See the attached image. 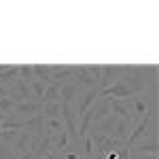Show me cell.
Returning <instances> with one entry per match:
<instances>
[{
    "label": "cell",
    "instance_id": "23",
    "mask_svg": "<svg viewBox=\"0 0 159 159\" xmlns=\"http://www.w3.org/2000/svg\"><path fill=\"white\" fill-rule=\"evenodd\" d=\"M91 159H104V155H91Z\"/></svg>",
    "mask_w": 159,
    "mask_h": 159
},
{
    "label": "cell",
    "instance_id": "7",
    "mask_svg": "<svg viewBox=\"0 0 159 159\" xmlns=\"http://www.w3.org/2000/svg\"><path fill=\"white\" fill-rule=\"evenodd\" d=\"M85 89H81V87L76 85V83H64L60 89V100L61 102H68V104H76V100L81 98V93H83Z\"/></svg>",
    "mask_w": 159,
    "mask_h": 159
},
{
    "label": "cell",
    "instance_id": "10",
    "mask_svg": "<svg viewBox=\"0 0 159 159\" xmlns=\"http://www.w3.org/2000/svg\"><path fill=\"white\" fill-rule=\"evenodd\" d=\"M110 102V112L117 119L129 121V100H108Z\"/></svg>",
    "mask_w": 159,
    "mask_h": 159
},
{
    "label": "cell",
    "instance_id": "2",
    "mask_svg": "<svg viewBox=\"0 0 159 159\" xmlns=\"http://www.w3.org/2000/svg\"><path fill=\"white\" fill-rule=\"evenodd\" d=\"M123 76V66H102L100 70V81H98V89H108L110 85H115L119 79Z\"/></svg>",
    "mask_w": 159,
    "mask_h": 159
},
{
    "label": "cell",
    "instance_id": "9",
    "mask_svg": "<svg viewBox=\"0 0 159 159\" xmlns=\"http://www.w3.org/2000/svg\"><path fill=\"white\" fill-rule=\"evenodd\" d=\"M134 155H159V140H142L134 148H129Z\"/></svg>",
    "mask_w": 159,
    "mask_h": 159
},
{
    "label": "cell",
    "instance_id": "14",
    "mask_svg": "<svg viewBox=\"0 0 159 159\" xmlns=\"http://www.w3.org/2000/svg\"><path fill=\"white\" fill-rule=\"evenodd\" d=\"M45 132L53 138L55 134L64 132V121H61L60 117H55V119H45Z\"/></svg>",
    "mask_w": 159,
    "mask_h": 159
},
{
    "label": "cell",
    "instance_id": "5",
    "mask_svg": "<svg viewBox=\"0 0 159 159\" xmlns=\"http://www.w3.org/2000/svg\"><path fill=\"white\" fill-rule=\"evenodd\" d=\"M112 112H110V102L104 98H98L96 100V104L91 106V127L93 125H98L100 121H104L106 117H110Z\"/></svg>",
    "mask_w": 159,
    "mask_h": 159
},
{
    "label": "cell",
    "instance_id": "12",
    "mask_svg": "<svg viewBox=\"0 0 159 159\" xmlns=\"http://www.w3.org/2000/svg\"><path fill=\"white\" fill-rule=\"evenodd\" d=\"M45 119H55L61 115V102H45L43 104V112H40Z\"/></svg>",
    "mask_w": 159,
    "mask_h": 159
},
{
    "label": "cell",
    "instance_id": "24",
    "mask_svg": "<svg viewBox=\"0 0 159 159\" xmlns=\"http://www.w3.org/2000/svg\"><path fill=\"white\" fill-rule=\"evenodd\" d=\"M81 159H87V157H83V155H81Z\"/></svg>",
    "mask_w": 159,
    "mask_h": 159
},
{
    "label": "cell",
    "instance_id": "21",
    "mask_svg": "<svg viewBox=\"0 0 159 159\" xmlns=\"http://www.w3.org/2000/svg\"><path fill=\"white\" fill-rule=\"evenodd\" d=\"M132 159H159V155H134V153H129Z\"/></svg>",
    "mask_w": 159,
    "mask_h": 159
},
{
    "label": "cell",
    "instance_id": "22",
    "mask_svg": "<svg viewBox=\"0 0 159 159\" xmlns=\"http://www.w3.org/2000/svg\"><path fill=\"white\" fill-rule=\"evenodd\" d=\"M17 159H34V157H32V153H25V155H19Z\"/></svg>",
    "mask_w": 159,
    "mask_h": 159
},
{
    "label": "cell",
    "instance_id": "8",
    "mask_svg": "<svg viewBox=\"0 0 159 159\" xmlns=\"http://www.w3.org/2000/svg\"><path fill=\"white\" fill-rule=\"evenodd\" d=\"M129 132H132L129 121H125V119H117L115 127H112V132H110V138H112V140H117L119 144H123V147H125V140H127Z\"/></svg>",
    "mask_w": 159,
    "mask_h": 159
},
{
    "label": "cell",
    "instance_id": "1",
    "mask_svg": "<svg viewBox=\"0 0 159 159\" xmlns=\"http://www.w3.org/2000/svg\"><path fill=\"white\" fill-rule=\"evenodd\" d=\"M43 112V104L40 102H30V100H24V102H17L13 112L9 115V119H19V121H28L30 117H36Z\"/></svg>",
    "mask_w": 159,
    "mask_h": 159
},
{
    "label": "cell",
    "instance_id": "19",
    "mask_svg": "<svg viewBox=\"0 0 159 159\" xmlns=\"http://www.w3.org/2000/svg\"><path fill=\"white\" fill-rule=\"evenodd\" d=\"M0 159H15V155L11 151V144L2 142V140H0Z\"/></svg>",
    "mask_w": 159,
    "mask_h": 159
},
{
    "label": "cell",
    "instance_id": "13",
    "mask_svg": "<svg viewBox=\"0 0 159 159\" xmlns=\"http://www.w3.org/2000/svg\"><path fill=\"white\" fill-rule=\"evenodd\" d=\"M60 89H61V85H57V83H49V85L45 87L43 104H45V102H61L60 100Z\"/></svg>",
    "mask_w": 159,
    "mask_h": 159
},
{
    "label": "cell",
    "instance_id": "17",
    "mask_svg": "<svg viewBox=\"0 0 159 159\" xmlns=\"http://www.w3.org/2000/svg\"><path fill=\"white\" fill-rule=\"evenodd\" d=\"M19 100L13 98V96H7V98H0V112L4 115V117H9L13 112V108H15V104H17Z\"/></svg>",
    "mask_w": 159,
    "mask_h": 159
},
{
    "label": "cell",
    "instance_id": "4",
    "mask_svg": "<svg viewBox=\"0 0 159 159\" xmlns=\"http://www.w3.org/2000/svg\"><path fill=\"white\" fill-rule=\"evenodd\" d=\"M100 98V91L98 89H87L81 93V98L76 100V104H74V110H76V115L81 117V115H85L87 110L91 108L93 104H96V100Z\"/></svg>",
    "mask_w": 159,
    "mask_h": 159
},
{
    "label": "cell",
    "instance_id": "18",
    "mask_svg": "<svg viewBox=\"0 0 159 159\" xmlns=\"http://www.w3.org/2000/svg\"><path fill=\"white\" fill-rule=\"evenodd\" d=\"M17 72H19V81H24V83H32L34 81L32 66H17Z\"/></svg>",
    "mask_w": 159,
    "mask_h": 159
},
{
    "label": "cell",
    "instance_id": "15",
    "mask_svg": "<svg viewBox=\"0 0 159 159\" xmlns=\"http://www.w3.org/2000/svg\"><path fill=\"white\" fill-rule=\"evenodd\" d=\"M28 87H30V93H32V100L34 102H40L43 104V96H45V83H40V81H32V83H28Z\"/></svg>",
    "mask_w": 159,
    "mask_h": 159
},
{
    "label": "cell",
    "instance_id": "20",
    "mask_svg": "<svg viewBox=\"0 0 159 159\" xmlns=\"http://www.w3.org/2000/svg\"><path fill=\"white\" fill-rule=\"evenodd\" d=\"M104 159H121V148H115V151H110L104 155Z\"/></svg>",
    "mask_w": 159,
    "mask_h": 159
},
{
    "label": "cell",
    "instance_id": "16",
    "mask_svg": "<svg viewBox=\"0 0 159 159\" xmlns=\"http://www.w3.org/2000/svg\"><path fill=\"white\" fill-rule=\"evenodd\" d=\"M68 134H66V129L64 132H60V134H55L53 136V151L55 153H64L66 148H68Z\"/></svg>",
    "mask_w": 159,
    "mask_h": 159
},
{
    "label": "cell",
    "instance_id": "6",
    "mask_svg": "<svg viewBox=\"0 0 159 159\" xmlns=\"http://www.w3.org/2000/svg\"><path fill=\"white\" fill-rule=\"evenodd\" d=\"M51 68V83H57V85H64V83H70L74 74V66H49Z\"/></svg>",
    "mask_w": 159,
    "mask_h": 159
},
{
    "label": "cell",
    "instance_id": "3",
    "mask_svg": "<svg viewBox=\"0 0 159 159\" xmlns=\"http://www.w3.org/2000/svg\"><path fill=\"white\" fill-rule=\"evenodd\" d=\"M30 148H32V134L25 132V129H21V132L17 134V138L13 140V144H11V151H13V155H15V159L19 157V155L30 153Z\"/></svg>",
    "mask_w": 159,
    "mask_h": 159
},
{
    "label": "cell",
    "instance_id": "11",
    "mask_svg": "<svg viewBox=\"0 0 159 159\" xmlns=\"http://www.w3.org/2000/svg\"><path fill=\"white\" fill-rule=\"evenodd\" d=\"M32 72H34V79L36 81H40V83H45V85H49L51 83V68L45 64H34L32 66Z\"/></svg>",
    "mask_w": 159,
    "mask_h": 159
}]
</instances>
